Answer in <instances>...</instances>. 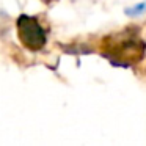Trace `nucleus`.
Instances as JSON below:
<instances>
[{
  "instance_id": "2",
  "label": "nucleus",
  "mask_w": 146,
  "mask_h": 146,
  "mask_svg": "<svg viewBox=\"0 0 146 146\" xmlns=\"http://www.w3.org/2000/svg\"><path fill=\"white\" fill-rule=\"evenodd\" d=\"M143 13H146V2H140V3L133 5V7H130V8H126V14L129 17L141 16Z\"/></svg>"
},
{
  "instance_id": "1",
  "label": "nucleus",
  "mask_w": 146,
  "mask_h": 146,
  "mask_svg": "<svg viewBox=\"0 0 146 146\" xmlns=\"http://www.w3.org/2000/svg\"><path fill=\"white\" fill-rule=\"evenodd\" d=\"M17 35L19 39L27 49L30 50H41L46 46L47 36H46L44 29L41 27V24L38 22V19L32 16H22L17 17Z\"/></svg>"
}]
</instances>
